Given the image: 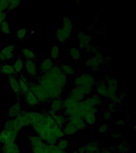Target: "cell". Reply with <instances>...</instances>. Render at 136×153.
I'll list each match as a JSON object with an SVG mask.
<instances>
[{
    "label": "cell",
    "instance_id": "obj_23",
    "mask_svg": "<svg viewBox=\"0 0 136 153\" xmlns=\"http://www.w3.org/2000/svg\"><path fill=\"white\" fill-rule=\"evenodd\" d=\"M62 130L65 136L74 135L78 131L77 128L69 122L63 126Z\"/></svg>",
    "mask_w": 136,
    "mask_h": 153
},
{
    "label": "cell",
    "instance_id": "obj_38",
    "mask_svg": "<svg viewBox=\"0 0 136 153\" xmlns=\"http://www.w3.org/2000/svg\"><path fill=\"white\" fill-rule=\"evenodd\" d=\"M70 54L74 59L78 60L80 58L79 50L77 48H71L70 50Z\"/></svg>",
    "mask_w": 136,
    "mask_h": 153
},
{
    "label": "cell",
    "instance_id": "obj_4",
    "mask_svg": "<svg viewBox=\"0 0 136 153\" xmlns=\"http://www.w3.org/2000/svg\"><path fill=\"white\" fill-rule=\"evenodd\" d=\"M16 48L15 44H9L4 47L0 51V62L6 63L15 57L14 51Z\"/></svg>",
    "mask_w": 136,
    "mask_h": 153
},
{
    "label": "cell",
    "instance_id": "obj_27",
    "mask_svg": "<svg viewBox=\"0 0 136 153\" xmlns=\"http://www.w3.org/2000/svg\"><path fill=\"white\" fill-rule=\"evenodd\" d=\"M68 95L74 100L78 102L82 101L85 99L84 96L81 94L80 92L79 91L78 88L76 87H75L71 90Z\"/></svg>",
    "mask_w": 136,
    "mask_h": 153
},
{
    "label": "cell",
    "instance_id": "obj_11",
    "mask_svg": "<svg viewBox=\"0 0 136 153\" xmlns=\"http://www.w3.org/2000/svg\"><path fill=\"white\" fill-rule=\"evenodd\" d=\"M68 122L74 126L78 131L84 130L87 128V124L82 118L68 117Z\"/></svg>",
    "mask_w": 136,
    "mask_h": 153
},
{
    "label": "cell",
    "instance_id": "obj_28",
    "mask_svg": "<svg viewBox=\"0 0 136 153\" xmlns=\"http://www.w3.org/2000/svg\"><path fill=\"white\" fill-rule=\"evenodd\" d=\"M56 124L62 128L63 126L68 122L67 117L63 115L56 114L52 117Z\"/></svg>",
    "mask_w": 136,
    "mask_h": 153
},
{
    "label": "cell",
    "instance_id": "obj_26",
    "mask_svg": "<svg viewBox=\"0 0 136 153\" xmlns=\"http://www.w3.org/2000/svg\"><path fill=\"white\" fill-rule=\"evenodd\" d=\"M85 65L87 67L91 68L94 71H97L100 68V63L97 62L95 56L91 57L85 62Z\"/></svg>",
    "mask_w": 136,
    "mask_h": 153
},
{
    "label": "cell",
    "instance_id": "obj_16",
    "mask_svg": "<svg viewBox=\"0 0 136 153\" xmlns=\"http://www.w3.org/2000/svg\"><path fill=\"white\" fill-rule=\"evenodd\" d=\"M96 91L100 96L109 98V93L107 90V85L106 81H99L95 83Z\"/></svg>",
    "mask_w": 136,
    "mask_h": 153
},
{
    "label": "cell",
    "instance_id": "obj_39",
    "mask_svg": "<svg viewBox=\"0 0 136 153\" xmlns=\"http://www.w3.org/2000/svg\"><path fill=\"white\" fill-rule=\"evenodd\" d=\"M116 149L117 150L118 152L120 153H126L129 149L126 142H124L120 143V144L117 146Z\"/></svg>",
    "mask_w": 136,
    "mask_h": 153
},
{
    "label": "cell",
    "instance_id": "obj_1",
    "mask_svg": "<svg viewBox=\"0 0 136 153\" xmlns=\"http://www.w3.org/2000/svg\"><path fill=\"white\" fill-rule=\"evenodd\" d=\"M29 126L36 136L49 145H56L58 140L65 136L62 128L58 126L48 112L25 111Z\"/></svg>",
    "mask_w": 136,
    "mask_h": 153
},
{
    "label": "cell",
    "instance_id": "obj_5",
    "mask_svg": "<svg viewBox=\"0 0 136 153\" xmlns=\"http://www.w3.org/2000/svg\"><path fill=\"white\" fill-rule=\"evenodd\" d=\"M74 84L75 87L87 86L93 87L95 84V81L92 75L88 74H83L75 78Z\"/></svg>",
    "mask_w": 136,
    "mask_h": 153
},
{
    "label": "cell",
    "instance_id": "obj_37",
    "mask_svg": "<svg viewBox=\"0 0 136 153\" xmlns=\"http://www.w3.org/2000/svg\"><path fill=\"white\" fill-rule=\"evenodd\" d=\"M21 1L19 0H10L9 1V7H8L7 11L13 10L16 9L18 7L21 5Z\"/></svg>",
    "mask_w": 136,
    "mask_h": 153
},
{
    "label": "cell",
    "instance_id": "obj_47",
    "mask_svg": "<svg viewBox=\"0 0 136 153\" xmlns=\"http://www.w3.org/2000/svg\"><path fill=\"white\" fill-rule=\"evenodd\" d=\"M111 136L112 137L116 139H119L121 138V134L119 133H113L112 134Z\"/></svg>",
    "mask_w": 136,
    "mask_h": 153
},
{
    "label": "cell",
    "instance_id": "obj_8",
    "mask_svg": "<svg viewBox=\"0 0 136 153\" xmlns=\"http://www.w3.org/2000/svg\"><path fill=\"white\" fill-rule=\"evenodd\" d=\"M9 83L14 93L17 98H20L22 94L20 89L17 76L16 75L8 76Z\"/></svg>",
    "mask_w": 136,
    "mask_h": 153
},
{
    "label": "cell",
    "instance_id": "obj_10",
    "mask_svg": "<svg viewBox=\"0 0 136 153\" xmlns=\"http://www.w3.org/2000/svg\"><path fill=\"white\" fill-rule=\"evenodd\" d=\"M25 102L29 107H34L39 106L40 103L34 93L30 90L24 95Z\"/></svg>",
    "mask_w": 136,
    "mask_h": 153
},
{
    "label": "cell",
    "instance_id": "obj_2",
    "mask_svg": "<svg viewBox=\"0 0 136 153\" xmlns=\"http://www.w3.org/2000/svg\"><path fill=\"white\" fill-rule=\"evenodd\" d=\"M28 137L32 153H52L50 145L44 142L37 136L31 135Z\"/></svg>",
    "mask_w": 136,
    "mask_h": 153
},
{
    "label": "cell",
    "instance_id": "obj_29",
    "mask_svg": "<svg viewBox=\"0 0 136 153\" xmlns=\"http://www.w3.org/2000/svg\"><path fill=\"white\" fill-rule=\"evenodd\" d=\"M84 146L85 147V152L95 153L100 150V146L98 142H90Z\"/></svg>",
    "mask_w": 136,
    "mask_h": 153
},
{
    "label": "cell",
    "instance_id": "obj_32",
    "mask_svg": "<svg viewBox=\"0 0 136 153\" xmlns=\"http://www.w3.org/2000/svg\"><path fill=\"white\" fill-rule=\"evenodd\" d=\"M63 72L67 75H73L75 74L74 70L68 65H59Z\"/></svg>",
    "mask_w": 136,
    "mask_h": 153
},
{
    "label": "cell",
    "instance_id": "obj_30",
    "mask_svg": "<svg viewBox=\"0 0 136 153\" xmlns=\"http://www.w3.org/2000/svg\"><path fill=\"white\" fill-rule=\"evenodd\" d=\"M86 124L88 125H94L96 123L97 118L95 114L92 113H88L85 115L83 119Z\"/></svg>",
    "mask_w": 136,
    "mask_h": 153
},
{
    "label": "cell",
    "instance_id": "obj_12",
    "mask_svg": "<svg viewBox=\"0 0 136 153\" xmlns=\"http://www.w3.org/2000/svg\"><path fill=\"white\" fill-rule=\"evenodd\" d=\"M2 153H21V149L15 142L3 144Z\"/></svg>",
    "mask_w": 136,
    "mask_h": 153
},
{
    "label": "cell",
    "instance_id": "obj_19",
    "mask_svg": "<svg viewBox=\"0 0 136 153\" xmlns=\"http://www.w3.org/2000/svg\"><path fill=\"white\" fill-rule=\"evenodd\" d=\"M80 102L76 101L68 95L65 99L62 100L63 110L66 108H74L79 106Z\"/></svg>",
    "mask_w": 136,
    "mask_h": 153
},
{
    "label": "cell",
    "instance_id": "obj_17",
    "mask_svg": "<svg viewBox=\"0 0 136 153\" xmlns=\"http://www.w3.org/2000/svg\"><path fill=\"white\" fill-rule=\"evenodd\" d=\"M22 111V105L21 102H17L9 108V117L10 118H15Z\"/></svg>",
    "mask_w": 136,
    "mask_h": 153
},
{
    "label": "cell",
    "instance_id": "obj_6",
    "mask_svg": "<svg viewBox=\"0 0 136 153\" xmlns=\"http://www.w3.org/2000/svg\"><path fill=\"white\" fill-rule=\"evenodd\" d=\"M19 134L13 130L4 128L0 132V143L4 144L15 142Z\"/></svg>",
    "mask_w": 136,
    "mask_h": 153
},
{
    "label": "cell",
    "instance_id": "obj_24",
    "mask_svg": "<svg viewBox=\"0 0 136 153\" xmlns=\"http://www.w3.org/2000/svg\"><path fill=\"white\" fill-rule=\"evenodd\" d=\"M21 53L25 59L32 60L35 62L36 61V56L34 51L30 49L24 48L22 49Z\"/></svg>",
    "mask_w": 136,
    "mask_h": 153
},
{
    "label": "cell",
    "instance_id": "obj_46",
    "mask_svg": "<svg viewBox=\"0 0 136 153\" xmlns=\"http://www.w3.org/2000/svg\"><path fill=\"white\" fill-rule=\"evenodd\" d=\"M77 152L78 153H85L86 150L85 146H82L80 147Z\"/></svg>",
    "mask_w": 136,
    "mask_h": 153
},
{
    "label": "cell",
    "instance_id": "obj_33",
    "mask_svg": "<svg viewBox=\"0 0 136 153\" xmlns=\"http://www.w3.org/2000/svg\"><path fill=\"white\" fill-rule=\"evenodd\" d=\"M0 30L2 33L6 35H9L11 33V29L9 27V23L6 20L1 24Z\"/></svg>",
    "mask_w": 136,
    "mask_h": 153
},
{
    "label": "cell",
    "instance_id": "obj_15",
    "mask_svg": "<svg viewBox=\"0 0 136 153\" xmlns=\"http://www.w3.org/2000/svg\"><path fill=\"white\" fill-rule=\"evenodd\" d=\"M85 104L88 106H96L102 105V102L99 94H94L92 97H88L83 99Z\"/></svg>",
    "mask_w": 136,
    "mask_h": 153
},
{
    "label": "cell",
    "instance_id": "obj_9",
    "mask_svg": "<svg viewBox=\"0 0 136 153\" xmlns=\"http://www.w3.org/2000/svg\"><path fill=\"white\" fill-rule=\"evenodd\" d=\"M17 78L21 93L24 95L30 91L29 80L22 72L19 74Z\"/></svg>",
    "mask_w": 136,
    "mask_h": 153
},
{
    "label": "cell",
    "instance_id": "obj_7",
    "mask_svg": "<svg viewBox=\"0 0 136 153\" xmlns=\"http://www.w3.org/2000/svg\"><path fill=\"white\" fill-rule=\"evenodd\" d=\"M24 66L26 73L28 76L32 78L36 79L39 74L38 73L35 61L32 60L25 59Z\"/></svg>",
    "mask_w": 136,
    "mask_h": 153
},
{
    "label": "cell",
    "instance_id": "obj_42",
    "mask_svg": "<svg viewBox=\"0 0 136 153\" xmlns=\"http://www.w3.org/2000/svg\"><path fill=\"white\" fill-rule=\"evenodd\" d=\"M108 126L107 124H104L103 125L100 126L99 128V132L100 134H103L108 131Z\"/></svg>",
    "mask_w": 136,
    "mask_h": 153
},
{
    "label": "cell",
    "instance_id": "obj_49",
    "mask_svg": "<svg viewBox=\"0 0 136 153\" xmlns=\"http://www.w3.org/2000/svg\"><path fill=\"white\" fill-rule=\"evenodd\" d=\"M126 96V94L124 93H120L119 94H118L117 96L119 99L122 100L123 98L124 97Z\"/></svg>",
    "mask_w": 136,
    "mask_h": 153
},
{
    "label": "cell",
    "instance_id": "obj_40",
    "mask_svg": "<svg viewBox=\"0 0 136 153\" xmlns=\"http://www.w3.org/2000/svg\"><path fill=\"white\" fill-rule=\"evenodd\" d=\"M9 1L0 0V12H4L7 10Z\"/></svg>",
    "mask_w": 136,
    "mask_h": 153
},
{
    "label": "cell",
    "instance_id": "obj_45",
    "mask_svg": "<svg viewBox=\"0 0 136 153\" xmlns=\"http://www.w3.org/2000/svg\"><path fill=\"white\" fill-rule=\"evenodd\" d=\"M103 117L105 119L107 120L109 119L111 117L110 112L109 111H106V112L103 113Z\"/></svg>",
    "mask_w": 136,
    "mask_h": 153
},
{
    "label": "cell",
    "instance_id": "obj_50",
    "mask_svg": "<svg viewBox=\"0 0 136 153\" xmlns=\"http://www.w3.org/2000/svg\"><path fill=\"white\" fill-rule=\"evenodd\" d=\"M35 33V31L34 30H31L30 32V33L32 35H34V33Z\"/></svg>",
    "mask_w": 136,
    "mask_h": 153
},
{
    "label": "cell",
    "instance_id": "obj_41",
    "mask_svg": "<svg viewBox=\"0 0 136 153\" xmlns=\"http://www.w3.org/2000/svg\"><path fill=\"white\" fill-rule=\"evenodd\" d=\"M95 57H96L97 62L99 63H101L103 62V56L102 54L99 51H97L95 52Z\"/></svg>",
    "mask_w": 136,
    "mask_h": 153
},
{
    "label": "cell",
    "instance_id": "obj_3",
    "mask_svg": "<svg viewBox=\"0 0 136 153\" xmlns=\"http://www.w3.org/2000/svg\"><path fill=\"white\" fill-rule=\"evenodd\" d=\"M30 90L31 91L41 103L51 101L46 90L35 81H30Z\"/></svg>",
    "mask_w": 136,
    "mask_h": 153
},
{
    "label": "cell",
    "instance_id": "obj_44",
    "mask_svg": "<svg viewBox=\"0 0 136 153\" xmlns=\"http://www.w3.org/2000/svg\"><path fill=\"white\" fill-rule=\"evenodd\" d=\"M115 104L111 102L108 105V111L110 112H114L115 111Z\"/></svg>",
    "mask_w": 136,
    "mask_h": 153
},
{
    "label": "cell",
    "instance_id": "obj_22",
    "mask_svg": "<svg viewBox=\"0 0 136 153\" xmlns=\"http://www.w3.org/2000/svg\"><path fill=\"white\" fill-rule=\"evenodd\" d=\"M55 34L57 39L61 43L64 42L71 36V34L67 33L62 28L57 29L55 31Z\"/></svg>",
    "mask_w": 136,
    "mask_h": 153
},
{
    "label": "cell",
    "instance_id": "obj_14",
    "mask_svg": "<svg viewBox=\"0 0 136 153\" xmlns=\"http://www.w3.org/2000/svg\"><path fill=\"white\" fill-rule=\"evenodd\" d=\"M0 73L8 76L16 75L13 65L7 62L0 64Z\"/></svg>",
    "mask_w": 136,
    "mask_h": 153
},
{
    "label": "cell",
    "instance_id": "obj_21",
    "mask_svg": "<svg viewBox=\"0 0 136 153\" xmlns=\"http://www.w3.org/2000/svg\"><path fill=\"white\" fill-rule=\"evenodd\" d=\"M62 100V98H58L51 100L50 110L54 111L56 113L63 110Z\"/></svg>",
    "mask_w": 136,
    "mask_h": 153
},
{
    "label": "cell",
    "instance_id": "obj_43",
    "mask_svg": "<svg viewBox=\"0 0 136 153\" xmlns=\"http://www.w3.org/2000/svg\"><path fill=\"white\" fill-rule=\"evenodd\" d=\"M7 15L6 12L5 11L0 12V27L2 23L5 21L6 19Z\"/></svg>",
    "mask_w": 136,
    "mask_h": 153
},
{
    "label": "cell",
    "instance_id": "obj_25",
    "mask_svg": "<svg viewBox=\"0 0 136 153\" xmlns=\"http://www.w3.org/2000/svg\"><path fill=\"white\" fill-rule=\"evenodd\" d=\"M72 22L69 18L66 16L63 17L62 28L67 32L71 34L73 30Z\"/></svg>",
    "mask_w": 136,
    "mask_h": 153
},
{
    "label": "cell",
    "instance_id": "obj_36",
    "mask_svg": "<svg viewBox=\"0 0 136 153\" xmlns=\"http://www.w3.org/2000/svg\"><path fill=\"white\" fill-rule=\"evenodd\" d=\"M27 31L26 28H21L19 29L16 31V36L19 40L22 41L27 36Z\"/></svg>",
    "mask_w": 136,
    "mask_h": 153
},
{
    "label": "cell",
    "instance_id": "obj_13",
    "mask_svg": "<svg viewBox=\"0 0 136 153\" xmlns=\"http://www.w3.org/2000/svg\"><path fill=\"white\" fill-rule=\"evenodd\" d=\"M78 47L81 49L85 48L90 44L92 39L90 36L84 34L82 32L78 33Z\"/></svg>",
    "mask_w": 136,
    "mask_h": 153
},
{
    "label": "cell",
    "instance_id": "obj_48",
    "mask_svg": "<svg viewBox=\"0 0 136 153\" xmlns=\"http://www.w3.org/2000/svg\"><path fill=\"white\" fill-rule=\"evenodd\" d=\"M125 123V121L124 120H119L117 121L116 122V125H117L118 126H121L123 125H124Z\"/></svg>",
    "mask_w": 136,
    "mask_h": 153
},
{
    "label": "cell",
    "instance_id": "obj_31",
    "mask_svg": "<svg viewBox=\"0 0 136 153\" xmlns=\"http://www.w3.org/2000/svg\"><path fill=\"white\" fill-rule=\"evenodd\" d=\"M69 144V141L66 139L61 138L58 140L56 145L62 150L65 151Z\"/></svg>",
    "mask_w": 136,
    "mask_h": 153
},
{
    "label": "cell",
    "instance_id": "obj_34",
    "mask_svg": "<svg viewBox=\"0 0 136 153\" xmlns=\"http://www.w3.org/2000/svg\"><path fill=\"white\" fill-rule=\"evenodd\" d=\"M59 46L57 45H54L52 47L50 53L51 59L56 60L59 57Z\"/></svg>",
    "mask_w": 136,
    "mask_h": 153
},
{
    "label": "cell",
    "instance_id": "obj_35",
    "mask_svg": "<svg viewBox=\"0 0 136 153\" xmlns=\"http://www.w3.org/2000/svg\"><path fill=\"white\" fill-rule=\"evenodd\" d=\"M76 87L78 88L79 91L80 92L81 94L84 97L89 95L92 92V87H87V86H80V87Z\"/></svg>",
    "mask_w": 136,
    "mask_h": 153
},
{
    "label": "cell",
    "instance_id": "obj_18",
    "mask_svg": "<svg viewBox=\"0 0 136 153\" xmlns=\"http://www.w3.org/2000/svg\"><path fill=\"white\" fill-rule=\"evenodd\" d=\"M53 61L51 58H47L44 59L39 65V70L41 74L49 70L53 65Z\"/></svg>",
    "mask_w": 136,
    "mask_h": 153
},
{
    "label": "cell",
    "instance_id": "obj_20",
    "mask_svg": "<svg viewBox=\"0 0 136 153\" xmlns=\"http://www.w3.org/2000/svg\"><path fill=\"white\" fill-rule=\"evenodd\" d=\"M13 66L16 74L19 75L22 72L25 68L24 60L21 56H18L16 58L13 65Z\"/></svg>",
    "mask_w": 136,
    "mask_h": 153
}]
</instances>
